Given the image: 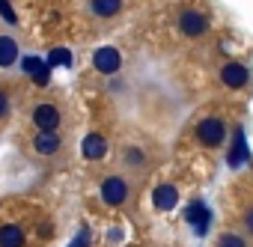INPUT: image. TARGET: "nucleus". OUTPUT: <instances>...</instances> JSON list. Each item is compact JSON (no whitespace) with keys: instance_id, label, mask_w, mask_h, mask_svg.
<instances>
[{"instance_id":"obj_1","label":"nucleus","mask_w":253,"mask_h":247,"mask_svg":"<svg viewBox=\"0 0 253 247\" xmlns=\"http://www.w3.org/2000/svg\"><path fill=\"white\" fill-rule=\"evenodd\" d=\"M128 194H131V185H128V179H125V176H107V179L101 182V200H104V206H110V208L125 206Z\"/></svg>"},{"instance_id":"obj_2","label":"nucleus","mask_w":253,"mask_h":247,"mask_svg":"<svg viewBox=\"0 0 253 247\" xmlns=\"http://www.w3.org/2000/svg\"><path fill=\"white\" fill-rule=\"evenodd\" d=\"M197 140H200L203 146H220V143L226 140V125H223V119H217V116L203 119L200 125H197Z\"/></svg>"},{"instance_id":"obj_3","label":"nucleus","mask_w":253,"mask_h":247,"mask_svg":"<svg viewBox=\"0 0 253 247\" xmlns=\"http://www.w3.org/2000/svg\"><path fill=\"white\" fill-rule=\"evenodd\" d=\"M92 66H95V72H101V75H116V72L122 69V54H119L116 48L104 45V48H98V51L92 54Z\"/></svg>"},{"instance_id":"obj_4","label":"nucleus","mask_w":253,"mask_h":247,"mask_svg":"<svg viewBox=\"0 0 253 247\" xmlns=\"http://www.w3.org/2000/svg\"><path fill=\"white\" fill-rule=\"evenodd\" d=\"M33 122L39 125V131H57V125H60V107L57 104H48V101L36 104Z\"/></svg>"},{"instance_id":"obj_5","label":"nucleus","mask_w":253,"mask_h":247,"mask_svg":"<svg viewBox=\"0 0 253 247\" xmlns=\"http://www.w3.org/2000/svg\"><path fill=\"white\" fill-rule=\"evenodd\" d=\"M206 27H209V21H206V15L203 12H197V9H185L182 15H179V30L185 33V36H203L206 33Z\"/></svg>"},{"instance_id":"obj_6","label":"nucleus","mask_w":253,"mask_h":247,"mask_svg":"<svg viewBox=\"0 0 253 247\" xmlns=\"http://www.w3.org/2000/svg\"><path fill=\"white\" fill-rule=\"evenodd\" d=\"M247 66H241V63H226L223 69H220V81H223V86H229V89H241L244 83H247Z\"/></svg>"},{"instance_id":"obj_7","label":"nucleus","mask_w":253,"mask_h":247,"mask_svg":"<svg viewBox=\"0 0 253 247\" xmlns=\"http://www.w3.org/2000/svg\"><path fill=\"white\" fill-rule=\"evenodd\" d=\"M176 203H179V191H176V185H158L155 191H152V206L158 208V211H170V208H176Z\"/></svg>"},{"instance_id":"obj_8","label":"nucleus","mask_w":253,"mask_h":247,"mask_svg":"<svg viewBox=\"0 0 253 247\" xmlns=\"http://www.w3.org/2000/svg\"><path fill=\"white\" fill-rule=\"evenodd\" d=\"M81 152H84V158H86V161H98V158H104L107 143H104V137H101L98 131H92V134H86V137H84Z\"/></svg>"},{"instance_id":"obj_9","label":"nucleus","mask_w":253,"mask_h":247,"mask_svg":"<svg viewBox=\"0 0 253 247\" xmlns=\"http://www.w3.org/2000/svg\"><path fill=\"white\" fill-rule=\"evenodd\" d=\"M33 149L39 155H57L60 152V134L57 131H39L33 137Z\"/></svg>"},{"instance_id":"obj_10","label":"nucleus","mask_w":253,"mask_h":247,"mask_svg":"<svg viewBox=\"0 0 253 247\" xmlns=\"http://www.w3.org/2000/svg\"><path fill=\"white\" fill-rule=\"evenodd\" d=\"M209 220H211V211H209L203 203H191V206H188V223L197 226V235H206Z\"/></svg>"},{"instance_id":"obj_11","label":"nucleus","mask_w":253,"mask_h":247,"mask_svg":"<svg viewBox=\"0 0 253 247\" xmlns=\"http://www.w3.org/2000/svg\"><path fill=\"white\" fill-rule=\"evenodd\" d=\"M0 247H24V229L15 223L0 226Z\"/></svg>"},{"instance_id":"obj_12","label":"nucleus","mask_w":253,"mask_h":247,"mask_svg":"<svg viewBox=\"0 0 253 247\" xmlns=\"http://www.w3.org/2000/svg\"><path fill=\"white\" fill-rule=\"evenodd\" d=\"M18 60V45L9 36H0V69H9Z\"/></svg>"},{"instance_id":"obj_13","label":"nucleus","mask_w":253,"mask_h":247,"mask_svg":"<svg viewBox=\"0 0 253 247\" xmlns=\"http://www.w3.org/2000/svg\"><path fill=\"white\" fill-rule=\"evenodd\" d=\"M89 9H92L98 18H110V15H116V12L122 9V0H92Z\"/></svg>"},{"instance_id":"obj_14","label":"nucleus","mask_w":253,"mask_h":247,"mask_svg":"<svg viewBox=\"0 0 253 247\" xmlns=\"http://www.w3.org/2000/svg\"><path fill=\"white\" fill-rule=\"evenodd\" d=\"M244 161H247V143H244V134L235 131V143H232V152H229V164L238 167V164H244Z\"/></svg>"},{"instance_id":"obj_15","label":"nucleus","mask_w":253,"mask_h":247,"mask_svg":"<svg viewBox=\"0 0 253 247\" xmlns=\"http://www.w3.org/2000/svg\"><path fill=\"white\" fill-rule=\"evenodd\" d=\"M122 161H125V167L140 170V167L146 164V152H143V149H137V146H128V149L122 152Z\"/></svg>"},{"instance_id":"obj_16","label":"nucleus","mask_w":253,"mask_h":247,"mask_svg":"<svg viewBox=\"0 0 253 247\" xmlns=\"http://www.w3.org/2000/svg\"><path fill=\"white\" fill-rule=\"evenodd\" d=\"M51 66H72V51L54 48V51L48 54V69H51Z\"/></svg>"},{"instance_id":"obj_17","label":"nucleus","mask_w":253,"mask_h":247,"mask_svg":"<svg viewBox=\"0 0 253 247\" xmlns=\"http://www.w3.org/2000/svg\"><path fill=\"white\" fill-rule=\"evenodd\" d=\"M217 247H247V244H244L241 235H235V232H223V235L217 238Z\"/></svg>"},{"instance_id":"obj_18","label":"nucleus","mask_w":253,"mask_h":247,"mask_svg":"<svg viewBox=\"0 0 253 247\" xmlns=\"http://www.w3.org/2000/svg\"><path fill=\"white\" fill-rule=\"evenodd\" d=\"M0 15H3L6 24H18V15H15V9L6 3V0H0Z\"/></svg>"},{"instance_id":"obj_19","label":"nucleus","mask_w":253,"mask_h":247,"mask_svg":"<svg viewBox=\"0 0 253 247\" xmlns=\"http://www.w3.org/2000/svg\"><path fill=\"white\" fill-rule=\"evenodd\" d=\"M42 66H45V63H42L39 57H24V66H21V69H24L27 75H36V72H39Z\"/></svg>"},{"instance_id":"obj_20","label":"nucleus","mask_w":253,"mask_h":247,"mask_svg":"<svg viewBox=\"0 0 253 247\" xmlns=\"http://www.w3.org/2000/svg\"><path fill=\"white\" fill-rule=\"evenodd\" d=\"M48 81H51V69H48V63H45V66H42V69H39V72L33 75V83H39V86H45Z\"/></svg>"},{"instance_id":"obj_21","label":"nucleus","mask_w":253,"mask_h":247,"mask_svg":"<svg viewBox=\"0 0 253 247\" xmlns=\"http://www.w3.org/2000/svg\"><path fill=\"white\" fill-rule=\"evenodd\" d=\"M9 116V95L0 89V119H6Z\"/></svg>"},{"instance_id":"obj_22","label":"nucleus","mask_w":253,"mask_h":247,"mask_svg":"<svg viewBox=\"0 0 253 247\" xmlns=\"http://www.w3.org/2000/svg\"><path fill=\"white\" fill-rule=\"evenodd\" d=\"M69 247H89V232H86V229H81V235H78Z\"/></svg>"},{"instance_id":"obj_23","label":"nucleus","mask_w":253,"mask_h":247,"mask_svg":"<svg viewBox=\"0 0 253 247\" xmlns=\"http://www.w3.org/2000/svg\"><path fill=\"white\" fill-rule=\"evenodd\" d=\"M244 226H247V229L253 232V206H250V208L244 211Z\"/></svg>"}]
</instances>
